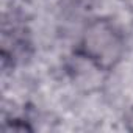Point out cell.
Returning <instances> with one entry per match:
<instances>
[]
</instances>
